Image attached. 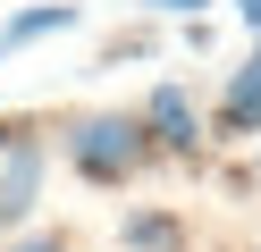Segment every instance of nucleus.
Listing matches in <instances>:
<instances>
[{"mask_svg": "<svg viewBox=\"0 0 261 252\" xmlns=\"http://www.w3.org/2000/svg\"><path fill=\"white\" fill-rule=\"evenodd\" d=\"M68 168L85 185H135L143 168H152V126H143L135 109H85V118H68Z\"/></svg>", "mask_w": 261, "mask_h": 252, "instance_id": "obj_1", "label": "nucleus"}, {"mask_svg": "<svg viewBox=\"0 0 261 252\" xmlns=\"http://www.w3.org/2000/svg\"><path fill=\"white\" fill-rule=\"evenodd\" d=\"M42 168H51V151H42L34 134H9V143H0V218H9V227L42 202Z\"/></svg>", "mask_w": 261, "mask_h": 252, "instance_id": "obj_2", "label": "nucleus"}, {"mask_svg": "<svg viewBox=\"0 0 261 252\" xmlns=\"http://www.w3.org/2000/svg\"><path fill=\"white\" fill-rule=\"evenodd\" d=\"M143 126H152V143H160V151H202V109H194L186 84H152Z\"/></svg>", "mask_w": 261, "mask_h": 252, "instance_id": "obj_3", "label": "nucleus"}, {"mask_svg": "<svg viewBox=\"0 0 261 252\" xmlns=\"http://www.w3.org/2000/svg\"><path fill=\"white\" fill-rule=\"evenodd\" d=\"M76 25V0H42V9H17L9 25H0V59L9 50H25V42H51V34H68Z\"/></svg>", "mask_w": 261, "mask_h": 252, "instance_id": "obj_4", "label": "nucleus"}, {"mask_svg": "<svg viewBox=\"0 0 261 252\" xmlns=\"http://www.w3.org/2000/svg\"><path fill=\"white\" fill-rule=\"evenodd\" d=\"M118 235H126V252H186V227H177L169 210H135Z\"/></svg>", "mask_w": 261, "mask_h": 252, "instance_id": "obj_5", "label": "nucleus"}, {"mask_svg": "<svg viewBox=\"0 0 261 252\" xmlns=\"http://www.w3.org/2000/svg\"><path fill=\"white\" fill-rule=\"evenodd\" d=\"M9 252H76V244H68V235H59V227H34V235H17V244H9Z\"/></svg>", "mask_w": 261, "mask_h": 252, "instance_id": "obj_6", "label": "nucleus"}, {"mask_svg": "<svg viewBox=\"0 0 261 252\" xmlns=\"http://www.w3.org/2000/svg\"><path fill=\"white\" fill-rule=\"evenodd\" d=\"M143 9H152V17H202L211 0H143Z\"/></svg>", "mask_w": 261, "mask_h": 252, "instance_id": "obj_7", "label": "nucleus"}, {"mask_svg": "<svg viewBox=\"0 0 261 252\" xmlns=\"http://www.w3.org/2000/svg\"><path fill=\"white\" fill-rule=\"evenodd\" d=\"M0 227H9V218H0Z\"/></svg>", "mask_w": 261, "mask_h": 252, "instance_id": "obj_8", "label": "nucleus"}]
</instances>
